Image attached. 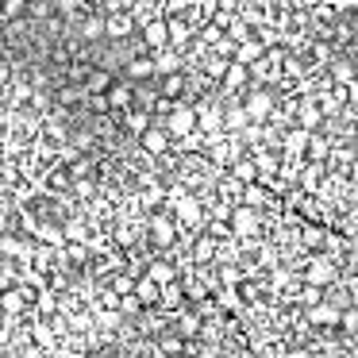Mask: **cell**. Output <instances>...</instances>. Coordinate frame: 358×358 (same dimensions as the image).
<instances>
[{
    "label": "cell",
    "mask_w": 358,
    "mask_h": 358,
    "mask_svg": "<svg viewBox=\"0 0 358 358\" xmlns=\"http://www.w3.org/2000/svg\"><path fill=\"white\" fill-rule=\"evenodd\" d=\"M273 108H278V96H273V89H266V85H255L247 96H243V112H247V120L258 124V127L270 124Z\"/></svg>",
    "instance_id": "obj_1"
},
{
    "label": "cell",
    "mask_w": 358,
    "mask_h": 358,
    "mask_svg": "<svg viewBox=\"0 0 358 358\" xmlns=\"http://www.w3.org/2000/svg\"><path fill=\"white\" fill-rule=\"evenodd\" d=\"M166 135L170 139H185V135H193L196 131V108L193 104H185V101H178L170 112H166Z\"/></svg>",
    "instance_id": "obj_2"
},
{
    "label": "cell",
    "mask_w": 358,
    "mask_h": 358,
    "mask_svg": "<svg viewBox=\"0 0 358 358\" xmlns=\"http://www.w3.org/2000/svg\"><path fill=\"white\" fill-rule=\"evenodd\" d=\"M335 281H339V266L327 255H308V262H304V285L327 289V285H335Z\"/></svg>",
    "instance_id": "obj_3"
},
{
    "label": "cell",
    "mask_w": 358,
    "mask_h": 358,
    "mask_svg": "<svg viewBox=\"0 0 358 358\" xmlns=\"http://www.w3.org/2000/svg\"><path fill=\"white\" fill-rule=\"evenodd\" d=\"M258 224H262V216H258L255 208H247V204H235L231 216H227V227H231L235 239H247V235H255Z\"/></svg>",
    "instance_id": "obj_4"
},
{
    "label": "cell",
    "mask_w": 358,
    "mask_h": 358,
    "mask_svg": "<svg viewBox=\"0 0 358 358\" xmlns=\"http://www.w3.org/2000/svg\"><path fill=\"white\" fill-rule=\"evenodd\" d=\"M150 239H155L158 247H173V239H178V224H173L170 212H155V216H150Z\"/></svg>",
    "instance_id": "obj_5"
},
{
    "label": "cell",
    "mask_w": 358,
    "mask_h": 358,
    "mask_svg": "<svg viewBox=\"0 0 358 358\" xmlns=\"http://www.w3.org/2000/svg\"><path fill=\"white\" fill-rule=\"evenodd\" d=\"M296 239H301L304 250H312V255H324V243H327V227L316 224V220H304L301 231H296Z\"/></svg>",
    "instance_id": "obj_6"
},
{
    "label": "cell",
    "mask_w": 358,
    "mask_h": 358,
    "mask_svg": "<svg viewBox=\"0 0 358 358\" xmlns=\"http://www.w3.org/2000/svg\"><path fill=\"white\" fill-rule=\"evenodd\" d=\"M304 320H308L312 327H327V331H335L339 327V308H331L327 301L312 304V308H304Z\"/></svg>",
    "instance_id": "obj_7"
},
{
    "label": "cell",
    "mask_w": 358,
    "mask_h": 358,
    "mask_svg": "<svg viewBox=\"0 0 358 358\" xmlns=\"http://www.w3.org/2000/svg\"><path fill=\"white\" fill-rule=\"evenodd\" d=\"M143 39H147V47H150V50L170 47V27H166V16L147 20V24H143Z\"/></svg>",
    "instance_id": "obj_8"
},
{
    "label": "cell",
    "mask_w": 358,
    "mask_h": 358,
    "mask_svg": "<svg viewBox=\"0 0 358 358\" xmlns=\"http://www.w3.org/2000/svg\"><path fill=\"white\" fill-rule=\"evenodd\" d=\"M139 147L147 150V155H166V150L173 147V139L166 135V127H155V124H150L147 131L139 135Z\"/></svg>",
    "instance_id": "obj_9"
},
{
    "label": "cell",
    "mask_w": 358,
    "mask_h": 358,
    "mask_svg": "<svg viewBox=\"0 0 358 358\" xmlns=\"http://www.w3.org/2000/svg\"><path fill=\"white\" fill-rule=\"evenodd\" d=\"M247 127H250V120H247V112H243V104L227 101L224 104V135H243Z\"/></svg>",
    "instance_id": "obj_10"
},
{
    "label": "cell",
    "mask_w": 358,
    "mask_h": 358,
    "mask_svg": "<svg viewBox=\"0 0 358 358\" xmlns=\"http://www.w3.org/2000/svg\"><path fill=\"white\" fill-rule=\"evenodd\" d=\"M327 158H331V139H327L324 131L308 135V147H304V162H316V166H324Z\"/></svg>",
    "instance_id": "obj_11"
},
{
    "label": "cell",
    "mask_w": 358,
    "mask_h": 358,
    "mask_svg": "<svg viewBox=\"0 0 358 358\" xmlns=\"http://www.w3.org/2000/svg\"><path fill=\"white\" fill-rule=\"evenodd\" d=\"M262 58H266V47L255 39V35H250L247 43H239V47H235L231 62H239V66H247V70H250V66H255V62H262Z\"/></svg>",
    "instance_id": "obj_12"
},
{
    "label": "cell",
    "mask_w": 358,
    "mask_h": 358,
    "mask_svg": "<svg viewBox=\"0 0 358 358\" xmlns=\"http://www.w3.org/2000/svg\"><path fill=\"white\" fill-rule=\"evenodd\" d=\"M227 178L231 181H239V185H255L258 181V166H255V158H235L231 162V173H227Z\"/></svg>",
    "instance_id": "obj_13"
},
{
    "label": "cell",
    "mask_w": 358,
    "mask_h": 358,
    "mask_svg": "<svg viewBox=\"0 0 358 358\" xmlns=\"http://www.w3.org/2000/svg\"><path fill=\"white\" fill-rule=\"evenodd\" d=\"M220 81H224V93L231 96V93H239V89L250 81V73H247V66H239V62H227V70H224V78H220Z\"/></svg>",
    "instance_id": "obj_14"
},
{
    "label": "cell",
    "mask_w": 358,
    "mask_h": 358,
    "mask_svg": "<svg viewBox=\"0 0 358 358\" xmlns=\"http://www.w3.org/2000/svg\"><path fill=\"white\" fill-rule=\"evenodd\" d=\"M155 73H181V55L173 47H162V50H155Z\"/></svg>",
    "instance_id": "obj_15"
},
{
    "label": "cell",
    "mask_w": 358,
    "mask_h": 358,
    "mask_svg": "<svg viewBox=\"0 0 358 358\" xmlns=\"http://www.w3.org/2000/svg\"><path fill=\"white\" fill-rule=\"evenodd\" d=\"M216 250H220V243L216 239H208V235H196L193 239V262H201V266H208V262H216Z\"/></svg>",
    "instance_id": "obj_16"
},
{
    "label": "cell",
    "mask_w": 358,
    "mask_h": 358,
    "mask_svg": "<svg viewBox=\"0 0 358 358\" xmlns=\"http://www.w3.org/2000/svg\"><path fill=\"white\" fill-rule=\"evenodd\" d=\"M131 96H135V89L127 85V81H116V85H108V96H104V104H112V108H131Z\"/></svg>",
    "instance_id": "obj_17"
},
{
    "label": "cell",
    "mask_w": 358,
    "mask_h": 358,
    "mask_svg": "<svg viewBox=\"0 0 358 358\" xmlns=\"http://www.w3.org/2000/svg\"><path fill=\"white\" fill-rule=\"evenodd\" d=\"M147 278L155 281L158 289L170 285V281H178V270H173V262H162V258H155V262L147 266Z\"/></svg>",
    "instance_id": "obj_18"
},
{
    "label": "cell",
    "mask_w": 358,
    "mask_h": 358,
    "mask_svg": "<svg viewBox=\"0 0 358 358\" xmlns=\"http://www.w3.org/2000/svg\"><path fill=\"white\" fill-rule=\"evenodd\" d=\"M181 301H185V285L181 281H170V285L158 289V304L162 308H181Z\"/></svg>",
    "instance_id": "obj_19"
},
{
    "label": "cell",
    "mask_w": 358,
    "mask_h": 358,
    "mask_svg": "<svg viewBox=\"0 0 358 358\" xmlns=\"http://www.w3.org/2000/svg\"><path fill=\"white\" fill-rule=\"evenodd\" d=\"M185 73H166L162 78V101H170V104H178V96L185 93Z\"/></svg>",
    "instance_id": "obj_20"
},
{
    "label": "cell",
    "mask_w": 358,
    "mask_h": 358,
    "mask_svg": "<svg viewBox=\"0 0 358 358\" xmlns=\"http://www.w3.org/2000/svg\"><path fill=\"white\" fill-rule=\"evenodd\" d=\"M127 73H131V81H147V78H155V58H150V55L131 58V62H127Z\"/></svg>",
    "instance_id": "obj_21"
},
{
    "label": "cell",
    "mask_w": 358,
    "mask_h": 358,
    "mask_svg": "<svg viewBox=\"0 0 358 358\" xmlns=\"http://www.w3.org/2000/svg\"><path fill=\"white\" fill-rule=\"evenodd\" d=\"M166 27H170V47L173 50H181L189 43V35H193V27L181 24V20H173V16H166Z\"/></svg>",
    "instance_id": "obj_22"
},
{
    "label": "cell",
    "mask_w": 358,
    "mask_h": 358,
    "mask_svg": "<svg viewBox=\"0 0 358 358\" xmlns=\"http://www.w3.org/2000/svg\"><path fill=\"white\" fill-rule=\"evenodd\" d=\"M131 24H135L131 12H112V16L104 20V31H108V35H127V31H131Z\"/></svg>",
    "instance_id": "obj_23"
},
{
    "label": "cell",
    "mask_w": 358,
    "mask_h": 358,
    "mask_svg": "<svg viewBox=\"0 0 358 358\" xmlns=\"http://www.w3.org/2000/svg\"><path fill=\"white\" fill-rule=\"evenodd\" d=\"M0 308L8 312V316H16V312L24 308V293H20L16 285H4L0 289Z\"/></svg>",
    "instance_id": "obj_24"
},
{
    "label": "cell",
    "mask_w": 358,
    "mask_h": 358,
    "mask_svg": "<svg viewBox=\"0 0 358 358\" xmlns=\"http://www.w3.org/2000/svg\"><path fill=\"white\" fill-rule=\"evenodd\" d=\"M135 301H139V304H158V285H155V281H150V278H139V281H135Z\"/></svg>",
    "instance_id": "obj_25"
},
{
    "label": "cell",
    "mask_w": 358,
    "mask_h": 358,
    "mask_svg": "<svg viewBox=\"0 0 358 358\" xmlns=\"http://www.w3.org/2000/svg\"><path fill=\"white\" fill-rule=\"evenodd\" d=\"M108 85H112V73L108 70H89L85 73V89H89V93H108Z\"/></svg>",
    "instance_id": "obj_26"
},
{
    "label": "cell",
    "mask_w": 358,
    "mask_h": 358,
    "mask_svg": "<svg viewBox=\"0 0 358 358\" xmlns=\"http://www.w3.org/2000/svg\"><path fill=\"white\" fill-rule=\"evenodd\" d=\"M35 235H39L43 243H50V247H62L66 243V231L58 224H35Z\"/></svg>",
    "instance_id": "obj_27"
},
{
    "label": "cell",
    "mask_w": 358,
    "mask_h": 358,
    "mask_svg": "<svg viewBox=\"0 0 358 358\" xmlns=\"http://www.w3.org/2000/svg\"><path fill=\"white\" fill-rule=\"evenodd\" d=\"M266 196H270V193H266V185H258V181H255V185H243V204H247V208H262V204H266Z\"/></svg>",
    "instance_id": "obj_28"
},
{
    "label": "cell",
    "mask_w": 358,
    "mask_h": 358,
    "mask_svg": "<svg viewBox=\"0 0 358 358\" xmlns=\"http://www.w3.org/2000/svg\"><path fill=\"white\" fill-rule=\"evenodd\" d=\"M147 127H150V112L147 108H127V131L143 135Z\"/></svg>",
    "instance_id": "obj_29"
},
{
    "label": "cell",
    "mask_w": 358,
    "mask_h": 358,
    "mask_svg": "<svg viewBox=\"0 0 358 358\" xmlns=\"http://www.w3.org/2000/svg\"><path fill=\"white\" fill-rule=\"evenodd\" d=\"M216 304H220V308H243L239 289H231V285H216Z\"/></svg>",
    "instance_id": "obj_30"
},
{
    "label": "cell",
    "mask_w": 358,
    "mask_h": 358,
    "mask_svg": "<svg viewBox=\"0 0 358 358\" xmlns=\"http://www.w3.org/2000/svg\"><path fill=\"white\" fill-rule=\"evenodd\" d=\"M201 327H204V320L196 312H181L178 316V335H201Z\"/></svg>",
    "instance_id": "obj_31"
},
{
    "label": "cell",
    "mask_w": 358,
    "mask_h": 358,
    "mask_svg": "<svg viewBox=\"0 0 358 358\" xmlns=\"http://www.w3.org/2000/svg\"><path fill=\"white\" fill-rule=\"evenodd\" d=\"M35 308H39V316H50V312L58 308V296H55V289H47V285H43L39 293H35Z\"/></svg>",
    "instance_id": "obj_32"
},
{
    "label": "cell",
    "mask_w": 358,
    "mask_h": 358,
    "mask_svg": "<svg viewBox=\"0 0 358 358\" xmlns=\"http://www.w3.org/2000/svg\"><path fill=\"white\" fill-rule=\"evenodd\" d=\"M296 301H301L304 308H312V304L324 301V289H316V285H301V289H296Z\"/></svg>",
    "instance_id": "obj_33"
},
{
    "label": "cell",
    "mask_w": 358,
    "mask_h": 358,
    "mask_svg": "<svg viewBox=\"0 0 358 358\" xmlns=\"http://www.w3.org/2000/svg\"><path fill=\"white\" fill-rule=\"evenodd\" d=\"M62 231H66V239H73V243H85V239H89V227H85V220H70V224H66Z\"/></svg>",
    "instance_id": "obj_34"
},
{
    "label": "cell",
    "mask_w": 358,
    "mask_h": 358,
    "mask_svg": "<svg viewBox=\"0 0 358 358\" xmlns=\"http://www.w3.org/2000/svg\"><path fill=\"white\" fill-rule=\"evenodd\" d=\"M339 327H347V331H358V304H350V308L339 312Z\"/></svg>",
    "instance_id": "obj_35"
},
{
    "label": "cell",
    "mask_w": 358,
    "mask_h": 358,
    "mask_svg": "<svg viewBox=\"0 0 358 358\" xmlns=\"http://www.w3.org/2000/svg\"><path fill=\"white\" fill-rule=\"evenodd\" d=\"M24 4H27V0H4V4H0V16H4V20L20 16V12H24Z\"/></svg>",
    "instance_id": "obj_36"
},
{
    "label": "cell",
    "mask_w": 358,
    "mask_h": 358,
    "mask_svg": "<svg viewBox=\"0 0 358 358\" xmlns=\"http://www.w3.org/2000/svg\"><path fill=\"white\" fill-rule=\"evenodd\" d=\"M178 147H181V150H201V147H204V135L193 131V135H185V139H178Z\"/></svg>",
    "instance_id": "obj_37"
},
{
    "label": "cell",
    "mask_w": 358,
    "mask_h": 358,
    "mask_svg": "<svg viewBox=\"0 0 358 358\" xmlns=\"http://www.w3.org/2000/svg\"><path fill=\"white\" fill-rule=\"evenodd\" d=\"M201 39H204V43H208V47H216V43H220V39H224V31H220V27H216V24H208V27H201Z\"/></svg>",
    "instance_id": "obj_38"
},
{
    "label": "cell",
    "mask_w": 358,
    "mask_h": 358,
    "mask_svg": "<svg viewBox=\"0 0 358 358\" xmlns=\"http://www.w3.org/2000/svg\"><path fill=\"white\" fill-rule=\"evenodd\" d=\"M224 70H227V58H216V55H212V58H208V78H224Z\"/></svg>",
    "instance_id": "obj_39"
},
{
    "label": "cell",
    "mask_w": 358,
    "mask_h": 358,
    "mask_svg": "<svg viewBox=\"0 0 358 358\" xmlns=\"http://www.w3.org/2000/svg\"><path fill=\"white\" fill-rule=\"evenodd\" d=\"M116 304H120V296L112 293V289H101V312L108 308V312H116Z\"/></svg>",
    "instance_id": "obj_40"
},
{
    "label": "cell",
    "mask_w": 358,
    "mask_h": 358,
    "mask_svg": "<svg viewBox=\"0 0 358 358\" xmlns=\"http://www.w3.org/2000/svg\"><path fill=\"white\" fill-rule=\"evenodd\" d=\"M101 31H104V20H101V16H89V20H85V35L93 39V35H101Z\"/></svg>",
    "instance_id": "obj_41"
},
{
    "label": "cell",
    "mask_w": 358,
    "mask_h": 358,
    "mask_svg": "<svg viewBox=\"0 0 358 358\" xmlns=\"http://www.w3.org/2000/svg\"><path fill=\"white\" fill-rule=\"evenodd\" d=\"M70 258H73V266H81V262L89 258V247H85V243H78V247L70 250Z\"/></svg>",
    "instance_id": "obj_42"
},
{
    "label": "cell",
    "mask_w": 358,
    "mask_h": 358,
    "mask_svg": "<svg viewBox=\"0 0 358 358\" xmlns=\"http://www.w3.org/2000/svg\"><path fill=\"white\" fill-rule=\"evenodd\" d=\"M316 350L312 347H293V350H285V358H312Z\"/></svg>",
    "instance_id": "obj_43"
},
{
    "label": "cell",
    "mask_w": 358,
    "mask_h": 358,
    "mask_svg": "<svg viewBox=\"0 0 358 358\" xmlns=\"http://www.w3.org/2000/svg\"><path fill=\"white\" fill-rule=\"evenodd\" d=\"M0 178H4V162H0Z\"/></svg>",
    "instance_id": "obj_44"
}]
</instances>
